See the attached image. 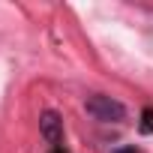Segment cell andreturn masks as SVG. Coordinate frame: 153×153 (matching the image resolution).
I'll return each mask as SVG.
<instances>
[{"instance_id":"6da1fadb","label":"cell","mask_w":153,"mask_h":153,"mask_svg":"<svg viewBox=\"0 0 153 153\" xmlns=\"http://www.w3.org/2000/svg\"><path fill=\"white\" fill-rule=\"evenodd\" d=\"M84 111H87L93 120H99V123H123V120H126L123 102H117V99H111V96H105V93H90V96L84 99Z\"/></svg>"},{"instance_id":"7a4b0ae2","label":"cell","mask_w":153,"mask_h":153,"mask_svg":"<svg viewBox=\"0 0 153 153\" xmlns=\"http://www.w3.org/2000/svg\"><path fill=\"white\" fill-rule=\"evenodd\" d=\"M39 132H42V138L51 144V150L60 147V144H63V120H60V114H57V111H45V114L39 117Z\"/></svg>"},{"instance_id":"5b68a950","label":"cell","mask_w":153,"mask_h":153,"mask_svg":"<svg viewBox=\"0 0 153 153\" xmlns=\"http://www.w3.org/2000/svg\"><path fill=\"white\" fill-rule=\"evenodd\" d=\"M51 153H69V150H66V147H54Z\"/></svg>"},{"instance_id":"3957f363","label":"cell","mask_w":153,"mask_h":153,"mask_svg":"<svg viewBox=\"0 0 153 153\" xmlns=\"http://www.w3.org/2000/svg\"><path fill=\"white\" fill-rule=\"evenodd\" d=\"M153 129V108H144V123H141V132H150Z\"/></svg>"},{"instance_id":"277c9868","label":"cell","mask_w":153,"mask_h":153,"mask_svg":"<svg viewBox=\"0 0 153 153\" xmlns=\"http://www.w3.org/2000/svg\"><path fill=\"white\" fill-rule=\"evenodd\" d=\"M111 153H138L135 147H117V150H111Z\"/></svg>"}]
</instances>
